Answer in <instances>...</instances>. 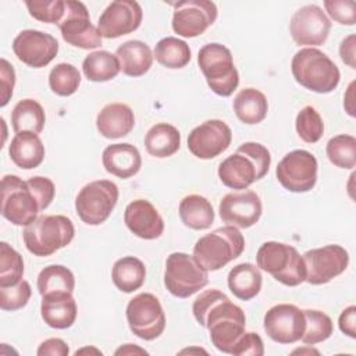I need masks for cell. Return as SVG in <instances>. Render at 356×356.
<instances>
[{
  "label": "cell",
  "mask_w": 356,
  "mask_h": 356,
  "mask_svg": "<svg viewBox=\"0 0 356 356\" xmlns=\"http://www.w3.org/2000/svg\"><path fill=\"white\" fill-rule=\"evenodd\" d=\"M271 154L257 142H245L220 163L218 178L231 189H248L270 170Z\"/></svg>",
  "instance_id": "1"
},
{
  "label": "cell",
  "mask_w": 356,
  "mask_h": 356,
  "mask_svg": "<svg viewBox=\"0 0 356 356\" xmlns=\"http://www.w3.org/2000/svg\"><path fill=\"white\" fill-rule=\"evenodd\" d=\"M291 71L300 86L316 93L332 92L341 79L337 64L316 47H305L296 51L291 61Z\"/></svg>",
  "instance_id": "2"
},
{
  "label": "cell",
  "mask_w": 356,
  "mask_h": 356,
  "mask_svg": "<svg viewBox=\"0 0 356 356\" xmlns=\"http://www.w3.org/2000/svg\"><path fill=\"white\" fill-rule=\"evenodd\" d=\"M245 249V238L235 225H224L199 238L193 246V259L206 271H217Z\"/></svg>",
  "instance_id": "3"
},
{
  "label": "cell",
  "mask_w": 356,
  "mask_h": 356,
  "mask_svg": "<svg viewBox=\"0 0 356 356\" xmlns=\"http://www.w3.org/2000/svg\"><path fill=\"white\" fill-rule=\"evenodd\" d=\"M74 235L72 221L61 214L39 216L22 232L28 252L38 257L50 256L65 248L74 239Z\"/></svg>",
  "instance_id": "4"
},
{
  "label": "cell",
  "mask_w": 356,
  "mask_h": 356,
  "mask_svg": "<svg viewBox=\"0 0 356 356\" xmlns=\"http://www.w3.org/2000/svg\"><path fill=\"white\" fill-rule=\"evenodd\" d=\"M257 267L286 286H298L306 281V266L296 248L268 241L256 253Z\"/></svg>",
  "instance_id": "5"
},
{
  "label": "cell",
  "mask_w": 356,
  "mask_h": 356,
  "mask_svg": "<svg viewBox=\"0 0 356 356\" xmlns=\"http://www.w3.org/2000/svg\"><path fill=\"white\" fill-rule=\"evenodd\" d=\"M203 327L210 332V341L222 353H231L246 327L245 312L228 296L217 300L206 313Z\"/></svg>",
  "instance_id": "6"
},
{
  "label": "cell",
  "mask_w": 356,
  "mask_h": 356,
  "mask_svg": "<svg viewBox=\"0 0 356 356\" xmlns=\"http://www.w3.org/2000/svg\"><path fill=\"white\" fill-rule=\"evenodd\" d=\"M197 64L209 88L218 96L228 97L239 85V74L232 53L221 43L204 44L197 53Z\"/></svg>",
  "instance_id": "7"
},
{
  "label": "cell",
  "mask_w": 356,
  "mask_h": 356,
  "mask_svg": "<svg viewBox=\"0 0 356 356\" xmlns=\"http://www.w3.org/2000/svg\"><path fill=\"white\" fill-rule=\"evenodd\" d=\"M209 284L207 271L200 267L193 256L174 252L165 260L164 285L175 298L186 299Z\"/></svg>",
  "instance_id": "8"
},
{
  "label": "cell",
  "mask_w": 356,
  "mask_h": 356,
  "mask_svg": "<svg viewBox=\"0 0 356 356\" xmlns=\"http://www.w3.org/2000/svg\"><path fill=\"white\" fill-rule=\"evenodd\" d=\"M118 200V186L108 179L86 184L75 199L78 217L88 225H100L114 210Z\"/></svg>",
  "instance_id": "9"
},
{
  "label": "cell",
  "mask_w": 356,
  "mask_h": 356,
  "mask_svg": "<svg viewBox=\"0 0 356 356\" xmlns=\"http://www.w3.org/2000/svg\"><path fill=\"white\" fill-rule=\"evenodd\" d=\"M39 202L26 181L18 175H4L1 179V216L14 225H29L38 218Z\"/></svg>",
  "instance_id": "10"
},
{
  "label": "cell",
  "mask_w": 356,
  "mask_h": 356,
  "mask_svg": "<svg viewBox=\"0 0 356 356\" xmlns=\"http://www.w3.org/2000/svg\"><path fill=\"white\" fill-rule=\"evenodd\" d=\"M127 321L129 330L140 339L153 341L165 328V314L160 300L149 292L134 296L127 305Z\"/></svg>",
  "instance_id": "11"
},
{
  "label": "cell",
  "mask_w": 356,
  "mask_h": 356,
  "mask_svg": "<svg viewBox=\"0 0 356 356\" xmlns=\"http://www.w3.org/2000/svg\"><path fill=\"white\" fill-rule=\"evenodd\" d=\"M317 159L307 150L298 149L286 153L275 168L278 182L289 192L303 193L317 182Z\"/></svg>",
  "instance_id": "12"
},
{
  "label": "cell",
  "mask_w": 356,
  "mask_h": 356,
  "mask_svg": "<svg viewBox=\"0 0 356 356\" xmlns=\"http://www.w3.org/2000/svg\"><path fill=\"white\" fill-rule=\"evenodd\" d=\"M58 28L63 39L74 47L89 50L102 44L103 36L97 26L90 22L89 11L82 1H65V14Z\"/></svg>",
  "instance_id": "13"
},
{
  "label": "cell",
  "mask_w": 356,
  "mask_h": 356,
  "mask_svg": "<svg viewBox=\"0 0 356 356\" xmlns=\"http://www.w3.org/2000/svg\"><path fill=\"white\" fill-rule=\"evenodd\" d=\"M306 266V281L323 285L342 274L349 264V253L339 245H327L302 254Z\"/></svg>",
  "instance_id": "14"
},
{
  "label": "cell",
  "mask_w": 356,
  "mask_h": 356,
  "mask_svg": "<svg viewBox=\"0 0 356 356\" xmlns=\"http://www.w3.org/2000/svg\"><path fill=\"white\" fill-rule=\"evenodd\" d=\"M172 31L182 38H196L217 19V6L210 0H185L172 4Z\"/></svg>",
  "instance_id": "15"
},
{
  "label": "cell",
  "mask_w": 356,
  "mask_h": 356,
  "mask_svg": "<svg viewBox=\"0 0 356 356\" xmlns=\"http://www.w3.org/2000/svg\"><path fill=\"white\" fill-rule=\"evenodd\" d=\"M263 327L270 339L281 345L300 341L306 318L303 310L291 303H280L270 307L263 318Z\"/></svg>",
  "instance_id": "16"
},
{
  "label": "cell",
  "mask_w": 356,
  "mask_h": 356,
  "mask_svg": "<svg viewBox=\"0 0 356 356\" xmlns=\"http://www.w3.org/2000/svg\"><path fill=\"white\" fill-rule=\"evenodd\" d=\"M331 29V22L321 7L307 4L296 10L289 22V32L293 42L299 46L323 44Z\"/></svg>",
  "instance_id": "17"
},
{
  "label": "cell",
  "mask_w": 356,
  "mask_h": 356,
  "mask_svg": "<svg viewBox=\"0 0 356 356\" xmlns=\"http://www.w3.org/2000/svg\"><path fill=\"white\" fill-rule=\"evenodd\" d=\"M13 51L19 61L32 68L50 64L58 53V42L50 33L24 29L13 40Z\"/></svg>",
  "instance_id": "18"
},
{
  "label": "cell",
  "mask_w": 356,
  "mask_h": 356,
  "mask_svg": "<svg viewBox=\"0 0 356 356\" xmlns=\"http://www.w3.org/2000/svg\"><path fill=\"white\" fill-rule=\"evenodd\" d=\"M232 140L231 128L221 120H207L188 135L189 152L202 160H210L225 152Z\"/></svg>",
  "instance_id": "19"
},
{
  "label": "cell",
  "mask_w": 356,
  "mask_h": 356,
  "mask_svg": "<svg viewBox=\"0 0 356 356\" xmlns=\"http://www.w3.org/2000/svg\"><path fill=\"white\" fill-rule=\"evenodd\" d=\"M143 18L142 7L135 0L111 1L100 14L97 29L103 38L115 39L128 35L140 26Z\"/></svg>",
  "instance_id": "20"
},
{
  "label": "cell",
  "mask_w": 356,
  "mask_h": 356,
  "mask_svg": "<svg viewBox=\"0 0 356 356\" xmlns=\"http://www.w3.org/2000/svg\"><path fill=\"white\" fill-rule=\"evenodd\" d=\"M218 213L220 218L228 225L249 228L261 217V199L254 191L231 192L220 200Z\"/></svg>",
  "instance_id": "21"
},
{
  "label": "cell",
  "mask_w": 356,
  "mask_h": 356,
  "mask_svg": "<svg viewBox=\"0 0 356 356\" xmlns=\"http://www.w3.org/2000/svg\"><path fill=\"white\" fill-rule=\"evenodd\" d=\"M124 222L138 238L152 241L161 236L164 221L159 210L146 199H135L125 207Z\"/></svg>",
  "instance_id": "22"
},
{
  "label": "cell",
  "mask_w": 356,
  "mask_h": 356,
  "mask_svg": "<svg viewBox=\"0 0 356 356\" xmlns=\"http://www.w3.org/2000/svg\"><path fill=\"white\" fill-rule=\"evenodd\" d=\"M40 314L43 321L51 328H70L76 320V302L71 292L57 291L44 293L42 296Z\"/></svg>",
  "instance_id": "23"
},
{
  "label": "cell",
  "mask_w": 356,
  "mask_h": 356,
  "mask_svg": "<svg viewBox=\"0 0 356 356\" xmlns=\"http://www.w3.org/2000/svg\"><path fill=\"white\" fill-rule=\"evenodd\" d=\"M104 170L118 178L127 179L139 172L142 157L139 150L131 143L108 145L102 154Z\"/></svg>",
  "instance_id": "24"
},
{
  "label": "cell",
  "mask_w": 356,
  "mask_h": 356,
  "mask_svg": "<svg viewBox=\"0 0 356 356\" xmlns=\"http://www.w3.org/2000/svg\"><path fill=\"white\" fill-rule=\"evenodd\" d=\"M135 127V114L128 104H106L96 117V128L107 139L127 136Z\"/></svg>",
  "instance_id": "25"
},
{
  "label": "cell",
  "mask_w": 356,
  "mask_h": 356,
  "mask_svg": "<svg viewBox=\"0 0 356 356\" xmlns=\"http://www.w3.org/2000/svg\"><path fill=\"white\" fill-rule=\"evenodd\" d=\"M8 154L13 163L22 170H32L42 164L44 159V145L38 134L18 132L11 139Z\"/></svg>",
  "instance_id": "26"
},
{
  "label": "cell",
  "mask_w": 356,
  "mask_h": 356,
  "mask_svg": "<svg viewBox=\"0 0 356 356\" xmlns=\"http://www.w3.org/2000/svg\"><path fill=\"white\" fill-rule=\"evenodd\" d=\"M122 74L128 76L145 75L153 64V53L142 40H127L115 50Z\"/></svg>",
  "instance_id": "27"
},
{
  "label": "cell",
  "mask_w": 356,
  "mask_h": 356,
  "mask_svg": "<svg viewBox=\"0 0 356 356\" xmlns=\"http://www.w3.org/2000/svg\"><path fill=\"white\" fill-rule=\"evenodd\" d=\"M228 288L241 300H250L256 298L261 289L263 277L259 270L252 263L236 264L228 273Z\"/></svg>",
  "instance_id": "28"
},
{
  "label": "cell",
  "mask_w": 356,
  "mask_h": 356,
  "mask_svg": "<svg viewBox=\"0 0 356 356\" xmlns=\"http://www.w3.org/2000/svg\"><path fill=\"white\" fill-rule=\"evenodd\" d=\"M181 146L179 131L167 122L153 125L145 135V147L150 156L164 159L175 154Z\"/></svg>",
  "instance_id": "29"
},
{
  "label": "cell",
  "mask_w": 356,
  "mask_h": 356,
  "mask_svg": "<svg viewBox=\"0 0 356 356\" xmlns=\"http://www.w3.org/2000/svg\"><path fill=\"white\" fill-rule=\"evenodd\" d=\"M179 218L191 229L202 231L214 222V210L211 203L200 195H188L179 202Z\"/></svg>",
  "instance_id": "30"
},
{
  "label": "cell",
  "mask_w": 356,
  "mask_h": 356,
  "mask_svg": "<svg viewBox=\"0 0 356 356\" xmlns=\"http://www.w3.org/2000/svg\"><path fill=\"white\" fill-rule=\"evenodd\" d=\"M234 111L239 121L248 125L261 122L268 111V102L264 93L254 88H245L234 99Z\"/></svg>",
  "instance_id": "31"
},
{
  "label": "cell",
  "mask_w": 356,
  "mask_h": 356,
  "mask_svg": "<svg viewBox=\"0 0 356 356\" xmlns=\"http://www.w3.org/2000/svg\"><path fill=\"white\" fill-rule=\"evenodd\" d=\"M111 280L117 289L131 293L143 285L146 280V267L143 261L135 256L121 257L113 266Z\"/></svg>",
  "instance_id": "32"
},
{
  "label": "cell",
  "mask_w": 356,
  "mask_h": 356,
  "mask_svg": "<svg viewBox=\"0 0 356 356\" xmlns=\"http://www.w3.org/2000/svg\"><path fill=\"white\" fill-rule=\"evenodd\" d=\"M44 110L42 104L33 99H22L13 108L11 125L15 134L24 131L40 134L44 128Z\"/></svg>",
  "instance_id": "33"
},
{
  "label": "cell",
  "mask_w": 356,
  "mask_h": 356,
  "mask_svg": "<svg viewBox=\"0 0 356 356\" xmlns=\"http://www.w3.org/2000/svg\"><path fill=\"white\" fill-rule=\"evenodd\" d=\"M82 71L92 82H107L120 74L121 65L115 54L107 50H97L83 58Z\"/></svg>",
  "instance_id": "34"
},
{
  "label": "cell",
  "mask_w": 356,
  "mask_h": 356,
  "mask_svg": "<svg viewBox=\"0 0 356 356\" xmlns=\"http://www.w3.org/2000/svg\"><path fill=\"white\" fill-rule=\"evenodd\" d=\"M153 57L165 68H184L191 61L189 44L175 36H167L157 42Z\"/></svg>",
  "instance_id": "35"
},
{
  "label": "cell",
  "mask_w": 356,
  "mask_h": 356,
  "mask_svg": "<svg viewBox=\"0 0 356 356\" xmlns=\"http://www.w3.org/2000/svg\"><path fill=\"white\" fill-rule=\"evenodd\" d=\"M38 291L43 296L49 292H74L75 277L70 268L61 264H51L44 267L38 275Z\"/></svg>",
  "instance_id": "36"
},
{
  "label": "cell",
  "mask_w": 356,
  "mask_h": 356,
  "mask_svg": "<svg viewBox=\"0 0 356 356\" xmlns=\"http://www.w3.org/2000/svg\"><path fill=\"white\" fill-rule=\"evenodd\" d=\"M325 153L335 167L352 170L356 165V138L346 134L337 135L328 140Z\"/></svg>",
  "instance_id": "37"
},
{
  "label": "cell",
  "mask_w": 356,
  "mask_h": 356,
  "mask_svg": "<svg viewBox=\"0 0 356 356\" xmlns=\"http://www.w3.org/2000/svg\"><path fill=\"white\" fill-rule=\"evenodd\" d=\"M305 318H306V327L305 332L300 338V341L307 345H316L325 339H328L332 335L334 324L328 314L320 312V310H303Z\"/></svg>",
  "instance_id": "38"
},
{
  "label": "cell",
  "mask_w": 356,
  "mask_h": 356,
  "mask_svg": "<svg viewBox=\"0 0 356 356\" xmlns=\"http://www.w3.org/2000/svg\"><path fill=\"white\" fill-rule=\"evenodd\" d=\"M81 85V74L70 63L54 65L49 74V86L53 93L67 97L74 95Z\"/></svg>",
  "instance_id": "39"
},
{
  "label": "cell",
  "mask_w": 356,
  "mask_h": 356,
  "mask_svg": "<svg viewBox=\"0 0 356 356\" xmlns=\"http://www.w3.org/2000/svg\"><path fill=\"white\" fill-rule=\"evenodd\" d=\"M22 256L7 242L0 243V288L11 286L22 281Z\"/></svg>",
  "instance_id": "40"
},
{
  "label": "cell",
  "mask_w": 356,
  "mask_h": 356,
  "mask_svg": "<svg viewBox=\"0 0 356 356\" xmlns=\"http://www.w3.org/2000/svg\"><path fill=\"white\" fill-rule=\"evenodd\" d=\"M295 127L299 138L306 143H316L324 135V122L313 106H305L296 115Z\"/></svg>",
  "instance_id": "41"
},
{
  "label": "cell",
  "mask_w": 356,
  "mask_h": 356,
  "mask_svg": "<svg viewBox=\"0 0 356 356\" xmlns=\"http://www.w3.org/2000/svg\"><path fill=\"white\" fill-rule=\"evenodd\" d=\"M25 6L31 17L46 24H60L65 14V1L63 0H33L25 1Z\"/></svg>",
  "instance_id": "42"
},
{
  "label": "cell",
  "mask_w": 356,
  "mask_h": 356,
  "mask_svg": "<svg viewBox=\"0 0 356 356\" xmlns=\"http://www.w3.org/2000/svg\"><path fill=\"white\" fill-rule=\"evenodd\" d=\"M32 295V289L28 281L22 280L11 286L0 288V307L6 312L19 310L26 306L29 298Z\"/></svg>",
  "instance_id": "43"
},
{
  "label": "cell",
  "mask_w": 356,
  "mask_h": 356,
  "mask_svg": "<svg viewBox=\"0 0 356 356\" xmlns=\"http://www.w3.org/2000/svg\"><path fill=\"white\" fill-rule=\"evenodd\" d=\"M324 8L341 25H355L356 22V3L353 0H325Z\"/></svg>",
  "instance_id": "44"
},
{
  "label": "cell",
  "mask_w": 356,
  "mask_h": 356,
  "mask_svg": "<svg viewBox=\"0 0 356 356\" xmlns=\"http://www.w3.org/2000/svg\"><path fill=\"white\" fill-rule=\"evenodd\" d=\"M26 184L31 188V191L33 192V195L36 196L39 206H40V211L47 209L56 195V186H54L53 181L50 178L36 175V177L29 178L26 181Z\"/></svg>",
  "instance_id": "45"
},
{
  "label": "cell",
  "mask_w": 356,
  "mask_h": 356,
  "mask_svg": "<svg viewBox=\"0 0 356 356\" xmlns=\"http://www.w3.org/2000/svg\"><path fill=\"white\" fill-rule=\"evenodd\" d=\"M231 355L235 356H263L264 345L263 339L256 332H243V335L234 345Z\"/></svg>",
  "instance_id": "46"
},
{
  "label": "cell",
  "mask_w": 356,
  "mask_h": 356,
  "mask_svg": "<svg viewBox=\"0 0 356 356\" xmlns=\"http://www.w3.org/2000/svg\"><path fill=\"white\" fill-rule=\"evenodd\" d=\"M227 295L218 289H207L203 291L193 302L192 305V312L193 316L196 318V321L203 327V321H204V316L209 312V309L220 299L225 298Z\"/></svg>",
  "instance_id": "47"
},
{
  "label": "cell",
  "mask_w": 356,
  "mask_h": 356,
  "mask_svg": "<svg viewBox=\"0 0 356 356\" xmlns=\"http://www.w3.org/2000/svg\"><path fill=\"white\" fill-rule=\"evenodd\" d=\"M0 85H1V102L0 106L6 107L10 102L15 85V71L14 67L6 60H0Z\"/></svg>",
  "instance_id": "48"
},
{
  "label": "cell",
  "mask_w": 356,
  "mask_h": 356,
  "mask_svg": "<svg viewBox=\"0 0 356 356\" xmlns=\"http://www.w3.org/2000/svg\"><path fill=\"white\" fill-rule=\"evenodd\" d=\"M70 353V348L65 341L60 338H49L43 341L38 350V356H67Z\"/></svg>",
  "instance_id": "49"
},
{
  "label": "cell",
  "mask_w": 356,
  "mask_h": 356,
  "mask_svg": "<svg viewBox=\"0 0 356 356\" xmlns=\"http://www.w3.org/2000/svg\"><path fill=\"white\" fill-rule=\"evenodd\" d=\"M339 330L349 338H356V306L346 307L338 318Z\"/></svg>",
  "instance_id": "50"
},
{
  "label": "cell",
  "mask_w": 356,
  "mask_h": 356,
  "mask_svg": "<svg viewBox=\"0 0 356 356\" xmlns=\"http://www.w3.org/2000/svg\"><path fill=\"white\" fill-rule=\"evenodd\" d=\"M355 44H356V36H355V35H349V36H346V38L341 42V46H339V56H341V60H342L346 65H349L350 68H356V61H355V57H356Z\"/></svg>",
  "instance_id": "51"
},
{
  "label": "cell",
  "mask_w": 356,
  "mask_h": 356,
  "mask_svg": "<svg viewBox=\"0 0 356 356\" xmlns=\"http://www.w3.org/2000/svg\"><path fill=\"white\" fill-rule=\"evenodd\" d=\"M353 86H355V82H352L350 85H349V88H348V93H346V96L343 97V106H345V110H346V113L350 115V117H355V110H353V104H352V99H353Z\"/></svg>",
  "instance_id": "52"
},
{
  "label": "cell",
  "mask_w": 356,
  "mask_h": 356,
  "mask_svg": "<svg viewBox=\"0 0 356 356\" xmlns=\"http://www.w3.org/2000/svg\"><path fill=\"white\" fill-rule=\"evenodd\" d=\"M132 353H145L146 355L147 352L142 348H138V346L132 345V343H127V345H124V346H121L115 350V355H132Z\"/></svg>",
  "instance_id": "53"
}]
</instances>
